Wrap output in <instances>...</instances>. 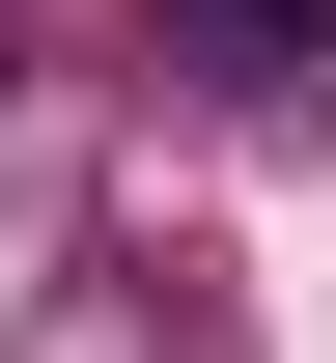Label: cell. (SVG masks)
Wrapping results in <instances>:
<instances>
[{"instance_id":"obj_1","label":"cell","mask_w":336,"mask_h":363,"mask_svg":"<svg viewBox=\"0 0 336 363\" xmlns=\"http://www.w3.org/2000/svg\"><path fill=\"white\" fill-rule=\"evenodd\" d=\"M168 56L224 112H336V0H168Z\"/></svg>"}]
</instances>
